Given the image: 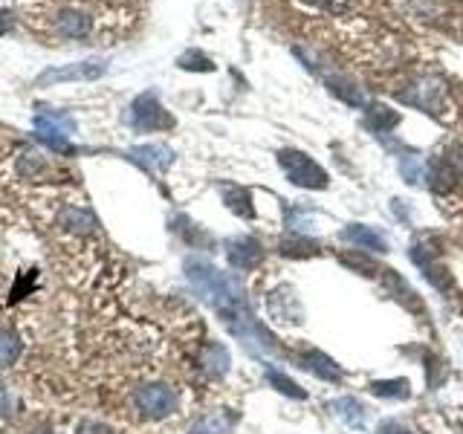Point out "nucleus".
Returning <instances> with one entry per match:
<instances>
[{"label": "nucleus", "mask_w": 463, "mask_h": 434, "mask_svg": "<svg viewBox=\"0 0 463 434\" xmlns=\"http://www.w3.org/2000/svg\"><path fill=\"white\" fill-rule=\"evenodd\" d=\"M371 394L374 397H408V382L405 379H382L371 382Z\"/></svg>", "instance_id": "obj_21"}, {"label": "nucleus", "mask_w": 463, "mask_h": 434, "mask_svg": "<svg viewBox=\"0 0 463 434\" xmlns=\"http://www.w3.org/2000/svg\"><path fill=\"white\" fill-rule=\"evenodd\" d=\"M131 119L136 131H165L174 125V119L168 116V110H162V105L157 102L154 93H145L133 102L131 107Z\"/></svg>", "instance_id": "obj_5"}, {"label": "nucleus", "mask_w": 463, "mask_h": 434, "mask_svg": "<svg viewBox=\"0 0 463 434\" xmlns=\"http://www.w3.org/2000/svg\"><path fill=\"white\" fill-rule=\"evenodd\" d=\"M223 200H226V206H229L237 217H255L252 197H249L247 188H226V191H223Z\"/></svg>", "instance_id": "obj_17"}, {"label": "nucleus", "mask_w": 463, "mask_h": 434, "mask_svg": "<svg viewBox=\"0 0 463 434\" xmlns=\"http://www.w3.org/2000/svg\"><path fill=\"white\" fill-rule=\"evenodd\" d=\"M183 70H197V72H211L214 70V64L203 55V53H197V50H191V53H185V55H180V61H177Z\"/></svg>", "instance_id": "obj_24"}, {"label": "nucleus", "mask_w": 463, "mask_h": 434, "mask_svg": "<svg viewBox=\"0 0 463 434\" xmlns=\"http://www.w3.org/2000/svg\"><path fill=\"white\" fill-rule=\"evenodd\" d=\"M79 434H113L107 426H99V423H84Z\"/></svg>", "instance_id": "obj_28"}, {"label": "nucleus", "mask_w": 463, "mask_h": 434, "mask_svg": "<svg viewBox=\"0 0 463 434\" xmlns=\"http://www.w3.org/2000/svg\"><path fill=\"white\" fill-rule=\"evenodd\" d=\"M266 379H270V385H275V388L281 394H287V397H296V400H304L307 397V391L301 388V385L292 382L289 376H284L281 371H266Z\"/></svg>", "instance_id": "obj_20"}, {"label": "nucleus", "mask_w": 463, "mask_h": 434, "mask_svg": "<svg viewBox=\"0 0 463 434\" xmlns=\"http://www.w3.org/2000/svg\"><path fill=\"white\" fill-rule=\"evenodd\" d=\"M333 412L342 417L345 423H351V426H365V408L356 400H336Z\"/></svg>", "instance_id": "obj_19"}, {"label": "nucleus", "mask_w": 463, "mask_h": 434, "mask_svg": "<svg viewBox=\"0 0 463 434\" xmlns=\"http://www.w3.org/2000/svg\"><path fill=\"white\" fill-rule=\"evenodd\" d=\"M56 226L64 229L67 235H76V237H87L99 229V217H96L87 206L81 203H61L56 209Z\"/></svg>", "instance_id": "obj_3"}, {"label": "nucleus", "mask_w": 463, "mask_h": 434, "mask_svg": "<svg viewBox=\"0 0 463 434\" xmlns=\"http://www.w3.org/2000/svg\"><path fill=\"white\" fill-rule=\"evenodd\" d=\"M226 255L235 270H255L263 258V249L255 237H237V240H229Z\"/></svg>", "instance_id": "obj_8"}, {"label": "nucleus", "mask_w": 463, "mask_h": 434, "mask_svg": "<svg viewBox=\"0 0 463 434\" xmlns=\"http://www.w3.org/2000/svg\"><path fill=\"white\" fill-rule=\"evenodd\" d=\"M200 365H203L209 374H214V376L226 374V371H229V350H226L223 345H217V342L206 345L203 353H200Z\"/></svg>", "instance_id": "obj_14"}, {"label": "nucleus", "mask_w": 463, "mask_h": 434, "mask_svg": "<svg viewBox=\"0 0 463 434\" xmlns=\"http://www.w3.org/2000/svg\"><path fill=\"white\" fill-rule=\"evenodd\" d=\"M12 171L18 180H41L53 171V162L35 148H23L18 157H12Z\"/></svg>", "instance_id": "obj_7"}, {"label": "nucleus", "mask_w": 463, "mask_h": 434, "mask_svg": "<svg viewBox=\"0 0 463 434\" xmlns=\"http://www.w3.org/2000/svg\"><path fill=\"white\" fill-rule=\"evenodd\" d=\"M20 356V342H18V336L6 327H0V368H6L12 365V362Z\"/></svg>", "instance_id": "obj_18"}, {"label": "nucleus", "mask_w": 463, "mask_h": 434, "mask_svg": "<svg viewBox=\"0 0 463 434\" xmlns=\"http://www.w3.org/2000/svg\"><path fill=\"white\" fill-rule=\"evenodd\" d=\"M455 165L446 159H431L429 162V188L437 195H446L449 188H455Z\"/></svg>", "instance_id": "obj_12"}, {"label": "nucleus", "mask_w": 463, "mask_h": 434, "mask_svg": "<svg viewBox=\"0 0 463 434\" xmlns=\"http://www.w3.org/2000/svg\"><path fill=\"white\" fill-rule=\"evenodd\" d=\"M281 252L292 255V258H307V255L319 252V244H315V240H307V237H289L281 244Z\"/></svg>", "instance_id": "obj_22"}, {"label": "nucleus", "mask_w": 463, "mask_h": 434, "mask_svg": "<svg viewBox=\"0 0 463 434\" xmlns=\"http://www.w3.org/2000/svg\"><path fill=\"white\" fill-rule=\"evenodd\" d=\"M327 87L339 96V99H345L353 107H362L365 105V90L359 84H353L351 79H345V76H330L327 79Z\"/></svg>", "instance_id": "obj_15"}, {"label": "nucleus", "mask_w": 463, "mask_h": 434, "mask_svg": "<svg viewBox=\"0 0 463 434\" xmlns=\"http://www.w3.org/2000/svg\"><path fill=\"white\" fill-rule=\"evenodd\" d=\"M133 402L142 414H148L154 420L168 417L177 408V397L168 385H142V388H136V394H133Z\"/></svg>", "instance_id": "obj_4"}, {"label": "nucleus", "mask_w": 463, "mask_h": 434, "mask_svg": "<svg viewBox=\"0 0 463 434\" xmlns=\"http://www.w3.org/2000/svg\"><path fill=\"white\" fill-rule=\"evenodd\" d=\"M304 4H310L315 9H325V12H333V15H345L353 6V0H304Z\"/></svg>", "instance_id": "obj_26"}, {"label": "nucleus", "mask_w": 463, "mask_h": 434, "mask_svg": "<svg viewBox=\"0 0 463 434\" xmlns=\"http://www.w3.org/2000/svg\"><path fill=\"white\" fill-rule=\"evenodd\" d=\"M400 99L414 105V107H420L423 113H441L443 87L431 79H417V81L408 84V90H400Z\"/></svg>", "instance_id": "obj_6"}, {"label": "nucleus", "mask_w": 463, "mask_h": 434, "mask_svg": "<svg viewBox=\"0 0 463 434\" xmlns=\"http://www.w3.org/2000/svg\"><path fill=\"white\" fill-rule=\"evenodd\" d=\"M12 20H15V18H12V12L0 9V35H4V32H6L9 27H12Z\"/></svg>", "instance_id": "obj_29"}, {"label": "nucleus", "mask_w": 463, "mask_h": 434, "mask_svg": "<svg viewBox=\"0 0 463 434\" xmlns=\"http://www.w3.org/2000/svg\"><path fill=\"white\" fill-rule=\"evenodd\" d=\"M20 20L46 44H116L142 15V0H18Z\"/></svg>", "instance_id": "obj_1"}, {"label": "nucleus", "mask_w": 463, "mask_h": 434, "mask_svg": "<svg viewBox=\"0 0 463 434\" xmlns=\"http://www.w3.org/2000/svg\"><path fill=\"white\" fill-rule=\"evenodd\" d=\"M171 151L165 148V145H142V148H133L131 151V159H136L142 168H148V171H165L168 165H171Z\"/></svg>", "instance_id": "obj_10"}, {"label": "nucleus", "mask_w": 463, "mask_h": 434, "mask_svg": "<svg viewBox=\"0 0 463 434\" xmlns=\"http://www.w3.org/2000/svg\"><path fill=\"white\" fill-rule=\"evenodd\" d=\"M365 125H368L371 131H377V133H388L391 128L400 125V113L391 110V107H382V105H371L368 110H365Z\"/></svg>", "instance_id": "obj_13"}, {"label": "nucleus", "mask_w": 463, "mask_h": 434, "mask_svg": "<svg viewBox=\"0 0 463 434\" xmlns=\"http://www.w3.org/2000/svg\"><path fill=\"white\" fill-rule=\"evenodd\" d=\"M339 261H342L345 267L356 270V272H362V270H365V272L371 275V272L377 270V263H374L368 255H362V249H359V252H345V255H339Z\"/></svg>", "instance_id": "obj_23"}, {"label": "nucleus", "mask_w": 463, "mask_h": 434, "mask_svg": "<svg viewBox=\"0 0 463 434\" xmlns=\"http://www.w3.org/2000/svg\"><path fill=\"white\" fill-rule=\"evenodd\" d=\"M377 434H408V428L400 426V423H394V420H385V423H379Z\"/></svg>", "instance_id": "obj_27"}, {"label": "nucleus", "mask_w": 463, "mask_h": 434, "mask_svg": "<svg viewBox=\"0 0 463 434\" xmlns=\"http://www.w3.org/2000/svg\"><path fill=\"white\" fill-rule=\"evenodd\" d=\"M278 162L287 171L292 185H301V188H327V174L322 165H315L307 154L301 151H281Z\"/></svg>", "instance_id": "obj_2"}, {"label": "nucleus", "mask_w": 463, "mask_h": 434, "mask_svg": "<svg viewBox=\"0 0 463 434\" xmlns=\"http://www.w3.org/2000/svg\"><path fill=\"white\" fill-rule=\"evenodd\" d=\"M304 368H310L313 374H319L322 379H342V368L336 365V362L319 350H310L304 356Z\"/></svg>", "instance_id": "obj_16"}, {"label": "nucleus", "mask_w": 463, "mask_h": 434, "mask_svg": "<svg viewBox=\"0 0 463 434\" xmlns=\"http://www.w3.org/2000/svg\"><path fill=\"white\" fill-rule=\"evenodd\" d=\"M460 154H463V148H460ZM460 162H463V159H460Z\"/></svg>", "instance_id": "obj_30"}, {"label": "nucleus", "mask_w": 463, "mask_h": 434, "mask_svg": "<svg viewBox=\"0 0 463 434\" xmlns=\"http://www.w3.org/2000/svg\"><path fill=\"white\" fill-rule=\"evenodd\" d=\"M226 426H229V423H226L223 417L209 414V417H203L200 423H194V426H191V434H223Z\"/></svg>", "instance_id": "obj_25"}, {"label": "nucleus", "mask_w": 463, "mask_h": 434, "mask_svg": "<svg viewBox=\"0 0 463 434\" xmlns=\"http://www.w3.org/2000/svg\"><path fill=\"white\" fill-rule=\"evenodd\" d=\"M342 237L345 240H351V244H356L359 249H371V252H388V240L379 235V232H374V229H368V226H348L345 232H342Z\"/></svg>", "instance_id": "obj_11"}, {"label": "nucleus", "mask_w": 463, "mask_h": 434, "mask_svg": "<svg viewBox=\"0 0 463 434\" xmlns=\"http://www.w3.org/2000/svg\"><path fill=\"white\" fill-rule=\"evenodd\" d=\"M105 72V64L102 61H84V64H76V67H67V70H50L44 72L38 79V84H46V81H72V79H99Z\"/></svg>", "instance_id": "obj_9"}]
</instances>
